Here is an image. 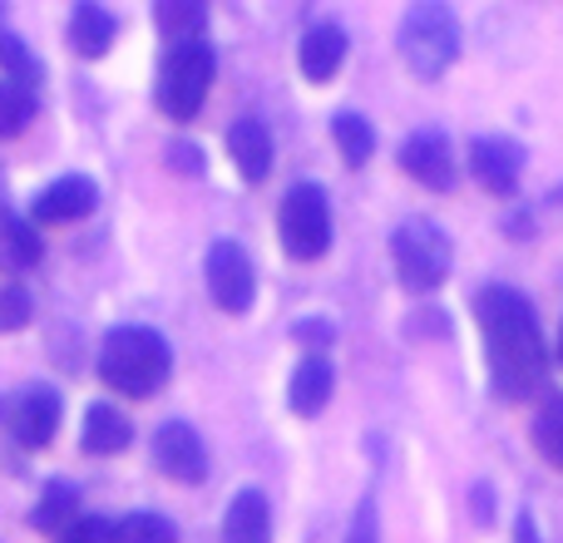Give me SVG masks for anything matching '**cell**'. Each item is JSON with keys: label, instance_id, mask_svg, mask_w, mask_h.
Masks as SVG:
<instances>
[{"label": "cell", "instance_id": "cell-6", "mask_svg": "<svg viewBox=\"0 0 563 543\" xmlns=\"http://www.w3.org/2000/svg\"><path fill=\"white\" fill-rule=\"evenodd\" d=\"M277 233H282L287 257H297V263H317V257L331 247L327 193H321L317 184L287 188V198H282V208H277Z\"/></svg>", "mask_w": 563, "mask_h": 543}, {"label": "cell", "instance_id": "cell-4", "mask_svg": "<svg viewBox=\"0 0 563 543\" xmlns=\"http://www.w3.org/2000/svg\"><path fill=\"white\" fill-rule=\"evenodd\" d=\"M213 49L203 45V40H188V45H174L164 55V65H158V109H164L168 119H194L198 109H203L208 89H213Z\"/></svg>", "mask_w": 563, "mask_h": 543}, {"label": "cell", "instance_id": "cell-15", "mask_svg": "<svg viewBox=\"0 0 563 543\" xmlns=\"http://www.w3.org/2000/svg\"><path fill=\"white\" fill-rule=\"evenodd\" d=\"M331 386H336V376H331V361L321 356V351H311L307 361H301L297 370H291V386H287V406L297 410V415H321L331 400Z\"/></svg>", "mask_w": 563, "mask_h": 543}, {"label": "cell", "instance_id": "cell-10", "mask_svg": "<svg viewBox=\"0 0 563 543\" xmlns=\"http://www.w3.org/2000/svg\"><path fill=\"white\" fill-rule=\"evenodd\" d=\"M519 168H525V148H519L515 138L489 134V138H475V144H470V174H475V184L485 188V193L515 198Z\"/></svg>", "mask_w": 563, "mask_h": 543}, {"label": "cell", "instance_id": "cell-20", "mask_svg": "<svg viewBox=\"0 0 563 543\" xmlns=\"http://www.w3.org/2000/svg\"><path fill=\"white\" fill-rule=\"evenodd\" d=\"M79 519V495L69 485H45V495H40V505H35V514H30V524L40 529V534H49V539H65V529Z\"/></svg>", "mask_w": 563, "mask_h": 543}, {"label": "cell", "instance_id": "cell-2", "mask_svg": "<svg viewBox=\"0 0 563 543\" xmlns=\"http://www.w3.org/2000/svg\"><path fill=\"white\" fill-rule=\"evenodd\" d=\"M168 370H174V351L148 326H119L99 346V380L114 396H134V400L154 396L168 380Z\"/></svg>", "mask_w": 563, "mask_h": 543}, {"label": "cell", "instance_id": "cell-11", "mask_svg": "<svg viewBox=\"0 0 563 543\" xmlns=\"http://www.w3.org/2000/svg\"><path fill=\"white\" fill-rule=\"evenodd\" d=\"M400 168H406L416 184L435 188V193L455 188V178H460L455 154H450V138L435 134V129H426V134H410L406 144H400Z\"/></svg>", "mask_w": 563, "mask_h": 543}, {"label": "cell", "instance_id": "cell-22", "mask_svg": "<svg viewBox=\"0 0 563 543\" xmlns=\"http://www.w3.org/2000/svg\"><path fill=\"white\" fill-rule=\"evenodd\" d=\"M208 10L198 5V0H164V5H154V25L164 30V40H174V45H188V40L203 30Z\"/></svg>", "mask_w": 563, "mask_h": 543}, {"label": "cell", "instance_id": "cell-9", "mask_svg": "<svg viewBox=\"0 0 563 543\" xmlns=\"http://www.w3.org/2000/svg\"><path fill=\"white\" fill-rule=\"evenodd\" d=\"M154 465L164 469L168 479H178V485L208 479V450H203V440H198V430L184 425V420L158 425L154 430Z\"/></svg>", "mask_w": 563, "mask_h": 543}, {"label": "cell", "instance_id": "cell-32", "mask_svg": "<svg viewBox=\"0 0 563 543\" xmlns=\"http://www.w3.org/2000/svg\"><path fill=\"white\" fill-rule=\"evenodd\" d=\"M519 543H534V519H519Z\"/></svg>", "mask_w": 563, "mask_h": 543}, {"label": "cell", "instance_id": "cell-29", "mask_svg": "<svg viewBox=\"0 0 563 543\" xmlns=\"http://www.w3.org/2000/svg\"><path fill=\"white\" fill-rule=\"evenodd\" d=\"M346 543H380V529H376V505H371V499L356 509V524H351Z\"/></svg>", "mask_w": 563, "mask_h": 543}, {"label": "cell", "instance_id": "cell-19", "mask_svg": "<svg viewBox=\"0 0 563 543\" xmlns=\"http://www.w3.org/2000/svg\"><path fill=\"white\" fill-rule=\"evenodd\" d=\"M40 237H35V223L15 218L10 208H0V272H30L40 263Z\"/></svg>", "mask_w": 563, "mask_h": 543}, {"label": "cell", "instance_id": "cell-27", "mask_svg": "<svg viewBox=\"0 0 563 543\" xmlns=\"http://www.w3.org/2000/svg\"><path fill=\"white\" fill-rule=\"evenodd\" d=\"M0 65H5L10 79H25V85H35V79H40V59L30 55L15 35H0Z\"/></svg>", "mask_w": 563, "mask_h": 543}, {"label": "cell", "instance_id": "cell-34", "mask_svg": "<svg viewBox=\"0 0 563 543\" xmlns=\"http://www.w3.org/2000/svg\"><path fill=\"white\" fill-rule=\"evenodd\" d=\"M559 203H563V188H559Z\"/></svg>", "mask_w": 563, "mask_h": 543}, {"label": "cell", "instance_id": "cell-24", "mask_svg": "<svg viewBox=\"0 0 563 543\" xmlns=\"http://www.w3.org/2000/svg\"><path fill=\"white\" fill-rule=\"evenodd\" d=\"M114 543H178V529L154 509H134L114 524Z\"/></svg>", "mask_w": 563, "mask_h": 543}, {"label": "cell", "instance_id": "cell-33", "mask_svg": "<svg viewBox=\"0 0 563 543\" xmlns=\"http://www.w3.org/2000/svg\"><path fill=\"white\" fill-rule=\"evenodd\" d=\"M559 366H563V331H559Z\"/></svg>", "mask_w": 563, "mask_h": 543}, {"label": "cell", "instance_id": "cell-12", "mask_svg": "<svg viewBox=\"0 0 563 543\" xmlns=\"http://www.w3.org/2000/svg\"><path fill=\"white\" fill-rule=\"evenodd\" d=\"M59 430V396L49 386H30L20 390V400L10 406V435L25 450H45Z\"/></svg>", "mask_w": 563, "mask_h": 543}, {"label": "cell", "instance_id": "cell-16", "mask_svg": "<svg viewBox=\"0 0 563 543\" xmlns=\"http://www.w3.org/2000/svg\"><path fill=\"white\" fill-rule=\"evenodd\" d=\"M223 543H273V509L257 489L233 495L223 514Z\"/></svg>", "mask_w": 563, "mask_h": 543}, {"label": "cell", "instance_id": "cell-23", "mask_svg": "<svg viewBox=\"0 0 563 543\" xmlns=\"http://www.w3.org/2000/svg\"><path fill=\"white\" fill-rule=\"evenodd\" d=\"M331 138H336L341 158H346L351 168H361L371 158V148H376V134H371V124L361 114H351V109H341V114L331 119Z\"/></svg>", "mask_w": 563, "mask_h": 543}, {"label": "cell", "instance_id": "cell-3", "mask_svg": "<svg viewBox=\"0 0 563 543\" xmlns=\"http://www.w3.org/2000/svg\"><path fill=\"white\" fill-rule=\"evenodd\" d=\"M400 59L416 79H440L460 59V20L450 5L420 0L400 20Z\"/></svg>", "mask_w": 563, "mask_h": 543}, {"label": "cell", "instance_id": "cell-18", "mask_svg": "<svg viewBox=\"0 0 563 543\" xmlns=\"http://www.w3.org/2000/svg\"><path fill=\"white\" fill-rule=\"evenodd\" d=\"M129 440H134V425H129L124 410L104 406V400L85 410V450L89 455H119V450H129Z\"/></svg>", "mask_w": 563, "mask_h": 543}, {"label": "cell", "instance_id": "cell-7", "mask_svg": "<svg viewBox=\"0 0 563 543\" xmlns=\"http://www.w3.org/2000/svg\"><path fill=\"white\" fill-rule=\"evenodd\" d=\"M208 291H213V301L228 311V317H243V311L253 307L257 272H253V257H247L238 243L208 247Z\"/></svg>", "mask_w": 563, "mask_h": 543}, {"label": "cell", "instance_id": "cell-13", "mask_svg": "<svg viewBox=\"0 0 563 543\" xmlns=\"http://www.w3.org/2000/svg\"><path fill=\"white\" fill-rule=\"evenodd\" d=\"M228 154H233L238 174H243L247 184H263V178L273 174V134H267L263 119H238V124L228 129Z\"/></svg>", "mask_w": 563, "mask_h": 543}, {"label": "cell", "instance_id": "cell-21", "mask_svg": "<svg viewBox=\"0 0 563 543\" xmlns=\"http://www.w3.org/2000/svg\"><path fill=\"white\" fill-rule=\"evenodd\" d=\"M35 119V85L25 79H0V138L25 134V124Z\"/></svg>", "mask_w": 563, "mask_h": 543}, {"label": "cell", "instance_id": "cell-17", "mask_svg": "<svg viewBox=\"0 0 563 543\" xmlns=\"http://www.w3.org/2000/svg\"><path fill=\"white\" fill-rule=\"evenodd\" d=\"M114 35H119V20L109 15L104 5H95V0L75 5V15H69V45H75V55H79V59H99V55H109Z\"/></svg>", "mask_w": 563, "mask_h": 543}, {"label": "cell", "instance_id": "cell-30", "mask_svg": "<svg viewBox=\"0 0 563 543\" xmlns=\"http://www.w3.org/2000/svg\"><path fill=\"white\" fill-rule=\"evenodd\" d=\"M168 158H174V168H178V174H203V148H188V144H174V148H168Z\"/></svg>", "mask_w": 563, "mask_h": 543}, {"label": "cell", "instance_id": "cell-5", "mask_svg": "<svg viewBox=\"0 0 563 543\" xmlns=\"http://www.w3.org/2000/svg\"><path fill=\"white\" fill-rule=\"evenodd\" d=\"M390 257H396V272L410 291H435L450 277V237L430 218H406L390 233Z\"/></svg>", "mask_w": 563, "mask_h": 543}, {"label": "cell", "instance_id": "cell-25", "mask_svg": "<svg viewBox=\"0 0 563 543\" xmlns=\"http://www.w3.org/2000/svg\"><path fill=\"white\" fill-rule=\"evenodd\" d=\"M534 445H539V455H544L549 465L563 469V396L549 400V406L534 415Z\"/></svg>", "mask_w": 563, "mask_h": 543}, {"label": "cell", "instance_id": "cell-26", "mask_svg": "<svg viewBox=\"0 0 563 543\" xmlns=\"http://www.w3.org/2000/svg\"><path fill=\"white\" fill-rule=\"evenodd\" d=\"M30 317H35V301H30V291L15 287V281H5V287H0V336H5V331H20Z\"/></svg>", "mask_w": 563, "mask_h": 543}, {"label": "cell", "instance_id": "cell-31", "mask_svg": "<svg viewBox=\"0 0 563 543\" xmlns=\"http://www.w3.org/2000/svg\"><path fill=\"white\" fill-rule=\"evenodd\" d=\"M297 341H331L327 326H297Z\"/></svg>", "mask_w": 563, "mask_h": 543}, {"label": "cell", "instance_id": "cell-8", "mask_svg": "<svg viewBox=\"0 0 563 543\" xmlns=\"http://www.w3.org/2000/svg\"><path fill=\"white\" fill-rule=\"evenodd\" d=\"M95 203H99L95 178L65 174V178H55L49 188L35 193V203H30V223L35 228H65V223H79V218L95 213Z\"/></svg>", "mask_w": 563, "mask_h": 543}, {"label": "cell", "instance_id": "cell-14", "mask_svg": "<svg viewBox=\"0 0 563 543\" xmlns=\"http://www.w3.org/2000/svg\"><path fill=\"white\" fill-rule=\"evenodd\" d=\"M341 59H346V30L341 25H311L307 35H301L297 65L311 85H327V79L341 69Z\"/></svg>", "mask_w": 563, "mask_h": 543}, {"label": "cell", "instance_id": "cell-28", "mask_svg": "<svg viewBox=\"0 0 563 543\" xmlns=\"http://www.w3.org/2000/svg\"><path fill=\"white\" fill-rule=\"evenodd\" d=\"M59 543H114V519H99V514H79L75 524L65 529Z\"/></svg>", "mask_w": 563, "mask_h": 543}, {"label": "cell", "instance_id": "cell-1", "mask_svg": "<svg viewBox=\"0 0 563 543\" xmlns=\"http://www.w3.org/2000/svg\"><path fill=\"white\" fill-rule=\"evenodd\" d=\"M475 317H479V331H485V356H489V376H495L499 396L519 400L544 386L549 351L525 291L495 281V287H485L475 297Z\"/></svg>", "mask_w": 563, "mask_h": 543}]
</instances>
